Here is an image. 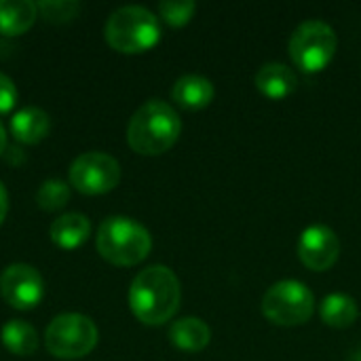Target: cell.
Instances as JSON below:
<instances>
[{"instance_id":"cell-1","label":"cell","mask_w":361,"mask_h":361,"mask_svg":"<svg viewBox=\"0 0 361 361\" xmlns=\"http://www.w3.org/2000/svg\"><path fill=\"white\" fill-rule=\"evenodd\" d=\"M180 281L176 273L163 264H152L135 275L129 288L131 313L146 326L169 322L180 309Z\"/></svg>"},{"instance_id":"cell-2","label":"cell","mask_w":361,"mask_h":361,"mask_svg":"<svg viewBox=\"0 0 361 361\" xmlns=\"http://www.w3.org/2000/svg\"><path fill=\"white\" fill-rule=\"evenodd\" d=\"M182 121L163 99H148L135 110L127 127V142L137 154H163L180 137Z\"/></svg>"},{"instance_id":"cell-3","label":"cell","mask_w":361,"mask_h":361,"mask_svg":"<svg viewBox=\"0 0 361 361\" xmlns=\"http://www.w3.org/2000/svg\"><path fill=\"white\" fill-rule=\"evenodd\" d=\"M95 245L110 264L133 267L150 254L152 237L140 222L127 216H110L99 224Z\"/></svg>"},{"instance_id":"cell-4","label":"cell","mask_w":361,"mask_h":361,"mask_svg":"<svg viewBox=\"0 0 361 361\" xmlns=\"http://www.w3.org/2000/svg\"><path fill=\"white\" fill-rule=\"evenodd\" d=\"M161 38L159 17L137 4L116 8L106 23V40L118 53H144Z\"/></svg>"},{"instance_id":"cell-5","label":"cell","mask_w":361,"mask_h":361,"mask_svg":"<svg viewBox=\"0 0 361 361\" xmlns=\"http://www.w3.org/2000/svg\"><path fill=\"white\" fill-rule=\"evenodd\" d=\"M97 338L95 324L78 313L57 315L44 332V345L57 360H80L89 355L95 349Z\"/></svg>"},{"instance_id":"cell-6","label":"cell","mask_w":361,"mask_h":361,"mask_svg":"<svg viewBox=\"0 0 361 361\" xmlns=\"http://www.w3.org/2000/svg\"><path fill=\"white\" fill-rule=\"evenodd\" d=\"M338 36L324 19L302 21L290 36V55L305 72H319L336 53Z\"/></svg>"},{"instance_id":"cell-7","label":"cell","mask_w":361,"mask_h":361,"mask_svg":"<svg viewBox=\"0 0 361 361\" xmlns=\"http://www.w3.org/2000/svg\"><path fill=\"white\" fill-rule=\"evenodd\" d=\"M315 309V296L307 283L298 279H281L262 296V313L279 326L305 324Z\"/></svg>"},{"instance_id":"cell-8","label":"cell","mask_w":361,"mask_h":361,"mask_svg":"<svg viewBox=\"0 0 361 361\" xmlns=\"http://www.w3.org/2000/svg\"><path fill=\"white\" fill-rule=\"evenodd\" d=\"M121 182V165L106 152H85L70 165V184L82 195H106Z\"/></svg>"},{"instance_id":"cell-9","label":"cell","mask_w":361,"mask_h":361,"mask_svg":"<svg viewBox=\"0 0 361 361\" xmlns=\"http://www.w3.org/2000/svg\"><path fill=\"white\" fill-rule=\"evenodd\" d=\"M0 294L17 311H30L44 298V281L30 264H11L0 275Z\"/></svg>"},{"instance_id":"cell-10","label":"cell","mask_w":361,"mask_h":361,"mask_svg":"<svg viewBox=\"0 0 361 361\" xmlns=\"http://www.w3.org/2000/svg\"><path fill=\"white\" fill-rule=\"evenodd\" d=\"M341 254L338 235L326 224H311L298 239V256L313 271L330 269Z\"/></svg>"},{"instance_id":"cell-11","label":"cell","mask_w":361,"mask_h":361,"mask_svg":"<svg viewBox=\"0 0 361 361\" xmlns=\"http://www.w3.org/2000/svg\"><path fill=\"white\" fill-rule=\"evenodd\" d=\"M171 97L178 106L188 110L205 108L214 99V82L201 74H184L173 82Z\"/></svg>"},{"instance_id":"cell-12","label":"cell","mask_w":361,"mask_h":361,"mask_svg":"<svg viewBox=\"0 0 361 361\" xmlns=\"http://www.w3.org/2000/svg\"><path fill=\"white\" fill-rule=\"evenodd\" d=\"M51 129L49 114L40 108H23L13 114L11 118V133L21 144H38L47 137Z\"/></svg>"},{"instance_id":"cell-13","label":"cell","mask_w":361,"mask_h":361,"mask_svg":"<svg viewBox=\"0 0 361 361\" xmlns=\"http://www.w3.org/2000/svg\"><path fill=\"white\" fill-rule=\"evenodd\" d=\"M49 235H51V239H53V243L57 247H61V250H76V247H80L89 239L91 222L82 214H66V216H59L51 224Z\"/></svg>"},{"instance_id":"cell-14","label":"cell","mask_w":361,"mask_h":361,"mask_svg":"<svg viewBox=\"0 0 361 361\" xmlns=\"http://www.w3.org/2000/svg\"><path fill=\"white\" fill-rule=\"evenodd\" d=\"M296 74L288 63L269 61L256 72V87L269 97H286L296 89Z\"/></svg>"},{"instance_id":"cell-15","label":"cell","mask_w":361,"mask_h":361,"mask_svg":"<svg viewBox=\"0 0 361 361\" xmlns=\"http://www.w3.org/2000/svg\"><path fill=\"white\" fill-rule=\"evenodd\" d=\"M38 17V6L30 0H0V34L21 36Z\"/></svg>"},{"instance_id":"cell-16","label":"cell","mask_w":361,"mask_h":361,"mask_svg":"<svg viewBox=\"0 0 361 361\" xmlns=\"http://www.w3.org/2000/svg\"><path fill=\"white\" fill-rule=\"evenodd\" d=\"M212 330L199 317H182L171 324L169 341L182 351H201L209 345Z\"/></svg>"},{"instance_id":"cell-17","label":"cell","mask_w":361,"mask_h":361,"mask_svg":"<svg viewBox=\"0 0 361 361\" xmlns=\"http://www.w3.org/2000/svg\"><path fill=\"white\" fill-rule=\"evenodd\" d=\"M319 313H322V319L328 326H332V328H347V326H351L357 319L360 309H357V302H355L353 296L343 294V292H334V294H328L322 300Z\"/></svg>"},{"instance_id":"cell-18","label":"cell","mask_w":361,"mask_h":361,"mask_svg":"<svg viewBox=\"0 0 361 361\" xmlns=\"http://www.w3.org/2000/svg\"><path fill=\"white\" fill-rule=\"evenodd\" d=\"M2 343L11 353L19 357H27L38 349V334L27 322L11 319L2 328Z\"/></svg>"},{"instance_id":"cell-19","label":"cell","mask_w":361,"mask_h":361,"mask_svg":"<svg viewBox=\"0 0 361 361\" xmlns=\"http://www.w3.org/2000/svg\"><path fill=\"white\" fill-rule=\"evenodd\" d=\"M70 201V186L61 180H47L36 192V203L44 212H57Z\"/></svg>"},{"instance_id":"cell-20","label":"cell","mask_w":361,"mask_h":361,"mask_svg":"<svg viewBox=\"0 0 361 361\" xmlns=\"http://www.w3.org/2000/svg\"><path fill=\"white\" fill-rule=\"evenodd\" d=\"M36 6H38V13L51 23H66V21L74 19L80 11V4L74 0H49V2H40Z\"/></svg>"},{"instance_id":"cell-21","label":"cell","mask_w":361,"mask_h":361,"mask_svg":"<svg viewBox=\"0 0 361 361\" xmlns=\"http://www.w3.org/2000/svg\"><path fill=\"white\" fill-rule=\"evenodd\" d=\"M195 8L197 4L192 0H165L159 4V13L169 25H184L192 17Z\"/></svg>"},{"instance_id":"cell-22","label":"cell","mask_w":361,"mask_h":361,"mask_svg":"<svg viewBox=\"0 0 361 361\" xmlns=\"http://www.w3.org/2000/svg\"><path fill=\"white\" fill-rule=\"evenodd\" d=\"M17 104V87L15 82L0 72V114H6Z\"/></svg>"},{"instance_id":"cell-23","label":"cell","mask_w":361,"mask_h":361,"mask_svg":"<svg viewBox=\"0 0 361 361\" xmlns=\"http://www.w3.org/2000/svg\"><path fill=\"white\" fill-rule=\"evenodd\" d=\"M6 212H8V195H6L4 184L0 182V224H2L4 218H6Z\"/></svg>"},{"instance_id":"cell-24","label":"cell","mask_w":361,"mask_h":361,"mask_svg":"<svg viewBox=\"0 0 361 361\" xmlns=\"http://www.w3.org/2000/svg\"><path fill=\"white\" fill-rule=\"evenodd\" d=\"M4 148H6V131H4V127H2V123H0V157H2V152H4Z\"/></svg>"},{"instance_id":"cell-25","label":"cell","mask_w":361,"mask_h":361,"mask_svg":"<svg viewBox=\"0 0 361 361\" xmlns=\"http://www.w3.org/2000/svg\"><path fill=\"white\" fill-rule=\"evenodd\" d=\"M351 361H361V349L353 351V355H351Z\"/></svg>"}]
</instances>
